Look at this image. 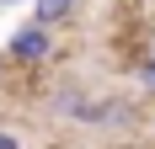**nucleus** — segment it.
<instances>
[{
  "label": "nucleus",
  "mask_w": 155,
  "mask_h": 149,
  "mask_svg": "<svg viewBox=\"0 0 155 149\" xmlns=\"http://www.w3.org/2000/svg\"><path fill=\"white\" fill-rule=\"evenodd\" d=\"M5 59H11V64H48V59H54V27H43V21L16 27L11 43H5Z\"/></svg>",
  "instance_id": "1"
},
{
  "label": "nucleus",
  "mask_w": 155,
  "mask_h": 149,
  "mask_svg": "<svg viewBox=\"0 0 155 149\" xmlns=\"http://www.w3.org/2000/svg\"><path fill=\"white\" fill-rule=\"evenodd\" d=\"M54 112L70 117V122H96V101H91V96H80V90H64L59 101H54Z\"/></svg>",
  "instance_id": "2"
},
{
  "label": "nucleus",
  "mask_w": 155,
  "mask_h": 149,
  "mask_svg": "<svg viewBox=\"0 0 155 149\" xmlns=\"http://www.w3.org/2000/svg\"><path fill=\"white\" fill-rule=\"evenodd\" d=\"M80 0H32V21H43V27H59V21H70L75 16Z\"/></svg>",
  "instance_id": "3"
},
{
  "label": "nucleus",
  "mask_w": 155,
  "mask_h": 149,
  "mask_svg": "<svg viewBox=\"0 0 155 149\" xmlns=\"http://www.w3.org/2000/svg\"><path fill=\"white\" fill-rule=\"evenodd\" d=\"M134 74H139L144 90H155V59H139V69H134Z\"/></svg>",
  "instance_id": "4"
},
{
  "label": "nucleus",
  "mask_w": 155,
  "mask_h": 149,
  "mask_svg": "<svg viewBox=\"0 0 155 149\" xmlns=\"http://www.w3.org/2000/svg\"><path fill=\"white\" fill-rule=\"evenodd\" d=\"M0 149H21V144H16V138H11V133H0Z\"/></svg>",
  "instance_id": "5"
},
{
  "label": "nucleus",
  "mask_w": 155,
  "mask_h": 149,
  "mask_svg": "<svg viewBox=\"0 0 155 149\" xmlns=\"http://www.w3.org/2000/svg\"><path fill=\"white\" fill-rule=\"evenodd\" d=\"M0 5H21V0H0Z\"/></svg>",
  "instance_id": "6"
},
{
  "label": "nucleus",
  "mask_w": 155,
  "mask_h": 149,
  "mask_svg": "<svg viewBox=\"0 0 155 149\" xmlns=\"http://www.w3.org/2000/svg\"><path fill=\"white\" fill-rule=\"evenodd\" d=\"M0 74H5V59H0Z\"/></svg>",
  "instance_id": "7"
},
{
  "label": "nucleus",
  "mask_w": 155,
  "mask_h": 149,
  "mask_svg": "<svg viewBox=\"0 0 155 149\" xmlns=\"http://www.w3.org/2000/svg\"><path fill=\"white\" fill-rule=\"evenodd\" d=\"M150 133H155V128H150Z\"/></svg>",
  "instance_id": "8"
}]
</instances>
